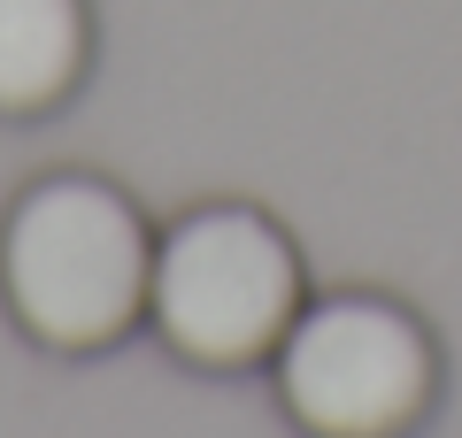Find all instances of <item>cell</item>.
<instances>
[{"mask_svg": "<svg viewBox=\"0 0 462 438\" xmlns=\"http://www.w3.org/2000/svg\"><path fill=\"white\" fill-rule=\"evenodd\" d=\"M93 69V8L85 0H0V115H54Z\"/></svg>", "mask_w": 462, "mask_h": 438, "instance_id": "obj_4", "label": "cell"}, {"mask_svg": "<svg viewBox=\"0 0 462 438\" xmlns=\"http://www.w3.org/2000/svg\"><path fill=\"white\" fill-rule=\"evenodd\" d=\"M154 292V224L124 185L54 169L0 215V300L47 354H100L139 331Z\"/></svg>", "mask_w": 462, "mask_h": 438, "instance_id": "obj_1", "label": "cell"}, {"mask_svg": "<svg viewBox=\"0 0 462 438\" xmlns=\"http://www.w3.org/2000/svg\"><path fill=\"white\" fill-rule=\"evenodd\" d=\"M300 300H309L300 246L285 239L278 215L247 200H208V208H185L170 231H154L147 324L193 370H263L293 331Z\"/></svg>", "mask_w": 462, "mask_h": 438, "instance_id": "obj_2", "label": "cell"}, {"mask_svg": "<svg viewBox=\"0 0 462 438\" xmlns=\"http://www.w3.org/2000/svg\"><path fill=\"white\" fill-rule=\"evenodd\" d=\"M270 370L293 431L309 438H409L439 400V339L393 292L300 300Z\"/></svg>", "mask_w": 462, "mask_h": 438, "instance_id": "obj_3", "label": "cell"}]
</instances>
